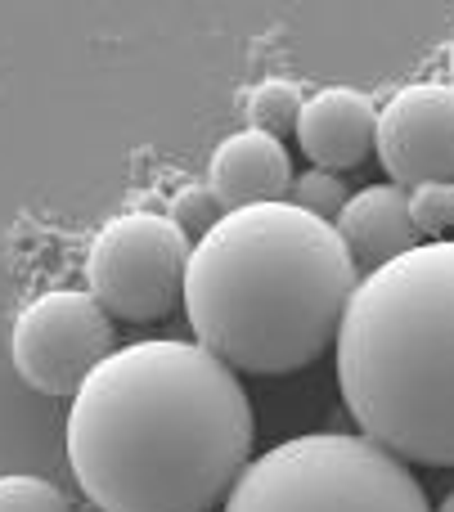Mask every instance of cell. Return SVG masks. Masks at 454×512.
<instances>
[{"instance_id":"1","label":"cell","mask_w":454,"mask_h":512,"mask_svg":"<svg viewBox=\"0 0 454 512\" xmlns=\"http://www.w3.org/2000/svg\"><path fill=\"white\" fill-rule=\"evenodd\" d=\"M63 445L99 512H212L252 463V405L221 355L153 337L81 382Z\"/></svg>"},{"instance_id":"2","label":"cell","mask_w":454,"mask_h":512,"mask_svg":"<svg viewBox=\"0 0 454 512\" xmlns=\"http://www.w3.org/2000/svg\"><path fill=\"white\" fill-rule=\"evenodd\" d=\"M356 283L333 221L288 198L234 207L189 252L185 315L230 369L293 373L338 342Z\"/></svg>"},{"instance_id":"3","label":"cell","mask_w":454,"mask_h":512,"mask_svg":"<svg viewBox=\"0 0 454 512\" xmlns=\"http://www.w3.org/2000/svg\"><path fill=\"white\" fill-rule=\"evenodd\" d=\"M338 387L369 441L454 468V239L369 270L338 328Z\"/></svg>"},{"instance_id":"4","label":"cell","mask_w":454,"mask_h":512,"mask_svg":"<svg viewBox=\"0 0 454 512\" xmlns=\"http://www.w3.org/2000/svg\"><path fill=\"white\" fill-rule=\"evenodd\" d=\"M225 512H432L414 472L369 436L311 432L270 445L234 481Z\"/></svg>"},{"instance_id":"5","label":"cell","mask_w":454,"mask_h":512,"mask_svg":"<svg viewBox=\"0 0 454 512\" xmlns=\"http://www.w3.org/2000/svg\"><path fill=\"white\" fill-rule=\"evenodd\" d=\"M189 239L158 212L113 216L86 256L90 297L126 324H149L185 306Z\"/></svg>"},{"instance_id":"6","label":"cell","mask_w":454,"mask_h":512,"mask_svg":"<svg viewBox=\"0 0 454 512\" xmlns=\"http://www.w3.org/2000/svg\"><path fill=\"white\" fill-rule=\"evenodd\" d=\"M113 355L108 310L81 288H50L18 310L9 328V360L27 387L45 396H77L81 382Z\"/></svg>"},{"instance_id":"7","label":"cell","mask_w":454,"mask_h":512,"mask_svg":"<svg viewBox=\"0 0 454 512\" xmlns=\"http://www.w3.org/2000/svg\"><path fill=\"white\" fill-rule=\"evenodd\" d=\"M378 162L396 185H454V86L419 81L378 113Z\"/></svg>"},{"instance_id":"8","label":"cell","mask_w":454,"mask_h":512,"mask_svg":"<svg viewBox=\"0 0 454 512\" xmlns=\"http://www.w3.org/2000/svg\"><path fill=\"white\" fill-rule=\"evenodd\" d=\"M297 144L320 171L360 167L378 149V108L351 86L315 90L297 122Z\"/></svg>"},{"instance_id":"9","label":"cell","mask_w":454,"mask_h":512,"mask_svg":"<svg viewBox=\"0 0 454 512\" xmlns=\"http://www.w3.org/2000/svg\"><path fill=\"white\" fill-rule=\"evenodd\" d=\"M207 185L216 189L225 207H257V203H284L293 194V162L288 149L266 131H239L216 144Z\"/></svg>"},{"instance_id":"10","label":"cell","mask_w":454,"mask_h":512,"mask_svg":"<svg viewBox=\"0 0 454 512\" xmlns=\"http://www.w3.org/2000/svg\"><path fill=\"white\" fill-rule=\"evenodd\" d=\"M338 234L347 243L351 261L369 270H383L387 261L414 248V221H410V194L401 185H365L347 198L338 216Z\"/></svg>"},{"instance_id":"11","label":"cell","mask_w":454,"mask_h":512,"mask_svg":"<svg viewBox=\"0 0 454 512\" xmlns=\"http://www.w3.org/2000/svg\"><path fill=\"white\" fill-rule=\"evenodd\" d=\"M302 90L284 77H266L248 99V122L252 131H266V135H297V122H302Z\"/></svg>"},{"instance_id":"12","label":"cell","mask_w":454,"mask_h":512,"mask_svg":"<svg viewBox=\"0 0 454 512\" xmlns=\"http://www.w3.org/2000/svg\"><path fill=\"white\" fill-rule=\"evenodd\" d=\"M225 216V203L216 198L212 185H185L176 189V198H171V225H176L180 234H194V239H203L207 230H216Z\"/></svg>"},{"instance_id":"13","label":"cell","mask_w":454,"mask_h":512,"mask_svg":"<svg viewBox=\"0 0 454 512\" xmlns=\"http://www.w3.org/2000/svg\"><path fill=\"white\" fill-rule=\"evenodd\" d=\"M347 185H342L333 171H302V176H293V198L288 203H297L302 212L320 216V221H329V216H342V207H347Z\"/></svg>"},{"instance_id":"14","label":"cell","mask_w":454,"mask_h":512,"mask_svg":"<svg viewBox=\"0 0 454 512\" xmlns=\"http://www.w3.org/2000/svg\"><path fill=\"white\" fill-rule=\"evenodd\" d=\"M0 512H72V508L50 481L9 472V477H0Z\"/></svg>"},{"instance_id":"15","label":"cell","mask_w":454,"mask_h":512,"mask_svg":"<svg viewBox=\"0 0 454 512\" xmlns=\"http://www.w3.org/2000/svg\"><path fill=\"white\" fill-rule=\"evenodd\" d=\"M410 221L419 234H432V243H441V234L454 230V185L410 189Z\"/></svg>"},{"instance_id":"16","label":"cell","mask_w":454,"mask_h":512,"mask_svg":"<svg viewBox=\"0 0 454 512\" xmlns=\"http://www.w3.org/2000/svg\"><path fill=\"white\" fill-rule=\"evenodd\" d=\"M432 512H454V490H450V495H446V499H441V504H437V508H432Z\"/></svg>"},{"instance_id":"17","label":"cell","mask_w":454,"mask_h":512,"mask_svg":"<svg viewBox=\"0 0 454 512\" xmlns=\"http://www.w3.org/2000/svg\"><path fill=\"white\" fill-rule=\"evenodd\" d=\"M450 86H454V41H450Z\"/></svg>"}]
</instances>
